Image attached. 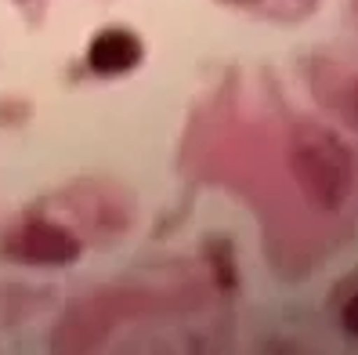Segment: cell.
Segmentation results:
<instances>
[{
	"label": "cell",
	"instance_id": "7a4b0ae2",
	"mask_svg": "<svg viewBox=\"0 0 358 355\" xmlns=\"http://www.w3.org/2000/svg\"><path fill=\"white\" fill-rule=\"evenodd\" d=\"M8 254L26 265H73L80 258V239L55 221H22L8 236Z\"/></svg>",
	"mask_w": 358,
	"mask_h": 355
},
{
	"label": "cell",
	"instance_id": "277c9868",
	"mask_svg": "<svg viewBox=\"0 0 358 355\" xmlns=\"http://www.w3.org/2000/svg\"><path fill=\"white\" fill-rule=\"evenodd\" d=\"M341 326H344L348 337L358 341V294H351V298L344 301V308H341Z\"/></svg>",
	"mask_w": 358,
	"mask_h": 355
},
{
	"label": "cell",
	"instance_id": "6da1fadb",
	"mask_svg": "<svg viewBox=\"0 0 358 355\" xmlns=\"http://www.w3.org/2000/svg\"><path fill=\"white\" fill-rule=\"evenodd\" d=\"M286 163L301 196L319 211H341L355 185V160L348 145L319 123H301L289 134Z\"/></svg>",
	"mask_w": 358,
	"mask_h": 355
},
{
	"label": "cell",
	"instance_id": "3957f363",
	"mask_svg": "<svg viewBox=\"0 0 358 355\" xmlns=\"http://www.w3.org/2000/svg\"><path fill=\"white\" fill-rule=\"evenodd\" d=\"M145 48L138 33L131 29H101L91 44H87V66L101 76H120V73H131L138 62H141Z\"/></svg>",
	"mask_w": 358,
	"mask_h": 355
}]
</instances>
